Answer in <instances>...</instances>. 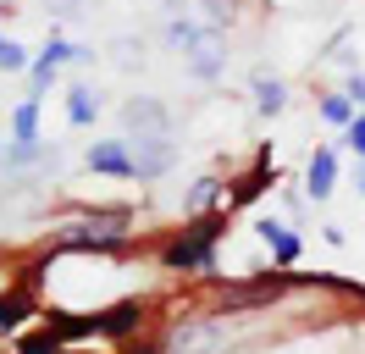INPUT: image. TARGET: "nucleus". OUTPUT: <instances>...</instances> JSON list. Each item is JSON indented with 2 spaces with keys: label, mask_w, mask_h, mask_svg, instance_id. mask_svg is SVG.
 <instances>
[{
  "label": "nucleus",
  "mask_w": 365,
  "mask_h": 354,
  "mask_svg": "<svg viewBox=\"0 0 365 354\" xmlns=\"http://www.w3.org/2000/svg\"><path fill=\"white\" fill-rule=\"evenodd\" d=\"M222 233H227V211L188 216V227L160 249V271H216V243H222Z\"/></svg>",
  "instance_id": "1"
},
{
  "label": "nucleus",
  "mask_w": 365,
  "mask_h": 354,
  "mask_svg": "<svg viewBox=\"0 0 365 354\" xmlns=\"http://www.w3.org/2000/svg\"><path fill=\"white\" fill-rule=\"evenodd\" d=\"M128 216L133 211H89L83 221H61L56 243L78 255H116V249H128Z\"/></svg>",
  "instance_id": "2"
},
{
  "label": "nucleus",
  "mask_w": 365,
  "mask_h": 354,
  "mask_svg": "<svg viewBox=\"0 0 365 354\" xmlns=\"http://www.w3.org/2000/svg\"><path fill=\"white\" fill-rule=\"evenodd\" d=\"M128 138V133H122ZM133 144V183H155L178 166V144H172V133H150V138H128Z\"/></svg>",
  "instance_id": "3"
},
{
  "label": "nucleus",
  "mask_w": 365,
  "mask_h": 354,
  "mask_svg": "<svg viewBox=\"0 0 365 354\" xmlns=\"http://www.w3.org/2000/svg\"><path fill=\"white\" fill-rule=\"evenodd\" d=\"M122 128H128V138L172 133V111H166V100H155V94H133V100H122Z\"/></svg>",
  "instance_id": "4"
},
{
  "label": "nucleus",
  "mask_w": 365,
  "mask_h": 354,
  "mask_svg": "<svg viewBox=\"0 0 365 354\" xmlns=\"http://www.w3.org/2000/svg\"><path fill=\"white\" fill-rule=\"evenodd\" d=\"M83 166L94 177H122V183H133V144L128 138H94L89 150H83Z\"/></svg>",
  "instance_id": "5"
},
{
  "label": "nucleus",
  "mask_w": 365,
  "mask_h": 354,
  "mask_svg": "<svg viewBox=\"0 0 365 354\" xmlns=\"http://www.w3.org/2000/svg\"><path fill=\"white\" fill-rule=\"evenodd\" d=\"M255 238L272 249V266H277V271L299 266V255H304V238H299L288 221H277V216H260V221H255Z\"/></svg>",
  "instance_id": "6"
},
{
  "label": "nucleus",
  "mask_w": 365,
  "mask_h": 354,
  "mask_svg": "<svg viewBox=\"0 0 365 354\" xmlns=\"http://www.w3.org/2000/svg\"><path fill=\"white\" fill-rule=\"evenodd\" d=\"M304 194L327 205V199L338 194V144H316L310 161H304Z\"/></svg>",
  "instance_id": "7"
},
{
  "label": "nucleus",
  "mask_w": 365,
  "mask_h": 354,
  "mask_svg": "<svg viewBox=\"0 0 365 354\" xmlns=\"http://www.w3.org/2000/svg\"><path fill=\"white\" fill-rule=\"evenodd\" d=\"M182 66H188L194 84H216V78L227 72V39H222V34H205V39L182 56Z\"/></svg>",
  "instance_id": "8"
},
{
  "label": "nucleus",
  "mask_w": 365,
  "mask_h": 354,
  "mask_svg": "<svg viewBox=\"0 0 365 354\" xmlns=\"http://www.w3.org/2000/svg\"><path fill=\"white\" fill-rule=\"evenodd\" d=\"M45 94H23L17 106H11V144H39L45 138Z\"/></svg>",
  "instance_id": "9"
},
{
  "label": "nucleus",
  "mask_w": 365,
  "mask_h": 354,
  "mask_svg": "<svg viewBox=\"0 0 365 354\" xmlns=\"http://www.w3.org/2000/svg\"><path fill=\"white\" fill-rule=\"evenodd\" d=\"M205 211H227V183L216 172L194 177V188L182 194V216H205Z\"/></svg>",
  "instance_id": "10"
},
{
  "label": "nucleus",
  "mask_w": 365,
  "mask_h": 354,
  "mask_svg": "<svg viewBox=\"0 0 365 354\" xmlns=\"http://www.w3.org/2000/svg\"><path fill=\"white\" fill-rule=\"evenodd\" d=\"M100 111H106V106H100V94H94L89 84H72L67 88V122H72V128H94Z\"/></svg>",
  "instance_id": "11"
},
{
  "label": "nucleus",
  "mask_w": 365,
  "mask_h": 354,
  "mask_svg": "<svg viewBox=\"0 0 365 354\" xmlns=\"http://www.w3.org/2000/svg\"><path fill=\"white\" fill-rule=\"evenodd\" d=\"M250 94H255V111H260V116H282V111H288V84H282V78H266V72H260L250 84Z\"/></svg>",
  "instance_id": "12"
},
{
  "label": "nucleus",
  "mask_w": 365,
  "mask_h": 354,
  "mask_svg": "<svg viewBox=\"0 0 365 354\" xmlns=\"http://www.w3.org/2000/svg\"><path fill=\"white\" fill-rule=\"evenodd\" d=\"M34 310H39V305H34L28 288H6V293H0V332H17Z\"/></svg>",
  "instance_id": "13"
},
{
  "label": "nucleus",
  "mask_w": 365,
  "mask_h": 354,
  "mask_svg": "<svg viewBox=\"0 0 365 354\" xmlns=\"http://www.w3.org/2000/svg\"><path fill=\"white\" fill-rule=\"evenodd\" d=\"M354 111H360V106H354V100H349V94H343V88H332V94H321V106H316V116H321V122H327V128H349V122H354Z\"/></svg>",
  "instance_id": "14"
},
{
  "label": "nucleus",
  "mask_w": 365,
  "mask_h": 354,
  "mask_svg": "<svg viewBox=\"0 0 365 354\" xmlns=\"http://www.w3.org/2000/svg\"><path fill=\"white\" fill-rule=\"evenodd\" d=\"M56 78H61V66L50 61L45 50H34V61H28V84H34V94H50V88H56Z\"/></svg>",
  "instance_id": "15"
},
{
  "label": "nucleus",
  "mask_w": 365,
  "mask_h": 354,
  "mask_svg": "<svg viewBox=\"0 0 365 354\" xmlns=\"http://www.w3.org/2000/svg\"><path fill=\"white\" fill-rule=\"evenodd\" d=\"M28 61H34V50H28V44H17V39H6V44H0V72H6V78L28 72Z\"/></svg>",
  "instance_id": "16"
},
{
  "label": "nucleus",
  "mask_w": 365,
  "mask_h": 354,
  "mask_svg": "<svg viewBox=\"0 0 365 354\" xmlns=\"http://www.w3.org/2000/svg\"><path fill=\"white\" fill-rule=\"evenodd\" d=\"M200 6H205V22H210V28H222V34L238 22V0H200Z\"/></svg>",
  "instance_id": "17"
},
{
  "label": "nucleus",
  "mask_w": 365,
  "mask_h": 354,
  "mask_svg": "<svg viewBox=\"0 0 365 354\" xmlns=\"http://www.w3.org/2000/svg\"><path fill=\"white\" fill-rule=\"evenodd\" d=\"M343 150L354 155V161H365V111H354V122L343 128Z\"/></svg>",
  "instance_id": "18"
},
{
  "label": "nucleus",
  "mask_w": 365,
  "mask_h": 354,
  "mask_svg": "<svg viewBox=\"0 0 365 354\" xmlns=\"http://www.w3.org/2000/svg\"><path fill=\"white\" fill-rule=\"evenodd\" d=\"M343 94H349V100H354V106L365 111V72H360V66L349 72V84H343Z\"/></svg>",
  "instance_id": "19"
},
{
  "label": "nucleus",
  "mask_w": 365,
  "mask_h": 354,
  "mask_svg": "<svg viewBox=\"0 0 365 354\" xmlns=\"http://www.w3.org/2000/svg\"><path fill=\"white\" fill-rule=\"evenodd\" d=\"M354 188H360V199H365V161H360V172H354Z\"/></svg>",
  "instance_id": "20"
},
{
  "label": "nucleus",
  "mask_w": 365,
  "mask_h": 354,
  "mask_svg": "<svg viewBox=\"0 0 365 354\" xmlns=\"http://www.w3.org/2000/svg\"><path fill=\"white\" fill-rule=\"evenodd\" d=\"M160 11H166V17H178V11H182V0H166V6H160Z\"/></svg>",
  "instance_id": "21"
},
{
  "label": "nucleus",
  "mask_w": 365,
  "mask_h": 354,
  "mask_svg": "<svg viewBox=\"0 0 365 354\" xmlns=\"http://www.w3.org/2000/svg\"><path fill=\"white\" fill-rule=\"evenodd\" d=\"M0 44H6V28H0Z\"/></svg>",
  "instance_id": "22"
},
{
  "label": "nucleus",
  "mask_w": 365,
  "mask_h": 354,
  "mask_svg": "<svg viewBox=\"0 0 365 354\" xmlns=\"http://www.w3.org/2000/svg\"><path fill=\"white\" fill-rule=\"evenodd\" d=\"M0 155H6V138H0Z\"/></svg>",
  "instance_id": "23"
},
{
  "label": "nucleus",
  "mask_w": 365,
  "mask_h": 354,
  "mask_svg": "<svg viewBox=\"0 0 365 354\" xmlns=\"http://www.w3.org/2000/svg\"><path fill=\"white\" fill-rule=\"evenodd\" d=\"M150 354H155V349H150Z\"/></svg>",
  "instance_id": "24"
}]
</instances>
